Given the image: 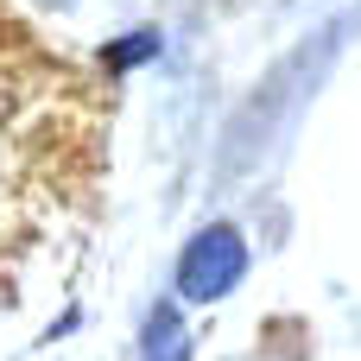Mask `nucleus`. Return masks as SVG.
I'll return each mask as SVG.
<instances>
[{
  "label": "nucleus",
  "instance_id": "f257e3e1",
  "mask_svg": "<svg viewBox=\"0 0 361 361\" xmlns=\"http://www.w3.org/2000/svg\"><path fill=\"white\" fill-rule=\"evenodd\" d=\"M241 273H247V241H241L228 222H209V228L184 247V260H178V298L209 305V298L235 292Z\"/></svg>",
  "mask_w": 361,
  "mask_h": 361
},
{
  "label": "nucleus",
  "instance_id": "f03ea898",
  "mask_svg": "<svg viewBox=\"0 0 361 361\" xmlns=\"http://www.w3.org/2000/svg\"><path fill=\"white\" fill-rule=\"evenodd\" d=\"M146 361H190V336H184L178 305H159L146 317Z\"/></svg>",
  "mask_w": 361,
  "mask_h": 361
},
{
  "label": "nucleus",
  "instance_id": "7ed1b4c3",
  "mask_svg": "<svg viewBox=\"0 0 361 361\" xmlns=\"http://www.w3.org/2000/svg\"><path fill=\"white\" fill-rule=\"evenodd\" d=\"M152 51H159V32H133V38H114V44L102 51V63H108V70H127V63H146Z\"/></svg>",
  "mask_w": 361,
  "mask_h": 361
}]
</instances>
